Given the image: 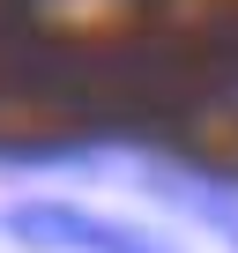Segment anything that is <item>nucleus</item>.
I'll use <instances>...</instances> for the list:
<instances>
[{
  "mask_svg": "<svg viewBox=\"0 0 238 253\" xmlns=\"http://www.w3.org/2000/svg\"><path fill=\"white\" fill-rule=\"evenodd\" d=\"M8 231L30 246H60V253H171L164 238L112 223V216H89L75 201H23V209H8Z\"/></svg>",
  "mask_w": 238,
  "mask_h": 253,
  "instance_id": "obj_1",
  "label": "nucleus"
},
{
  "mask_svg": "<svg viewBox=\"0 0 238 253\" xmlns=\"http://www.w3.org/2000/svg\"><path fill=\"white\" fill-rule=\"evenodd\" d=\"M149 0H23V15L45 38H119L127 23H142Z\"/></svg>",
  "mask_w": 238,
  "mask_h": 253,
  "instance_id": "obj_2",
  "label": "nucleus"
}]
</instances>
